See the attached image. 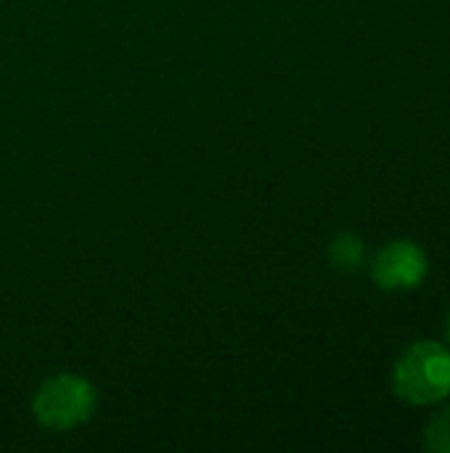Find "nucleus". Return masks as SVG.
Wrapping results in <instances>:
<instances>
[{
  "instance_id": "f257e3e1",
  "label": "nucleus",
  "mask_w": 450,
  "mask_h": 453,
  "mask_svg": "<svg viewBox=\"0 0 450 453\" xmlns=\"http://www.w3.org/2000/svg\"><path fill=\"white\" fill-rule=\"evenodd\" d=\"M393 388L414 406L443 401L450 395V350L438 342L411 345L395 364Z\"/></svg>"
},
{
  "instance_id": "f03ea898",
  "label": "nucleus",
  "mask_w": 450,
  "mask_h": 453,
  "mask_svg": "<svg viewBox=\"0 0 450 453\" xmlns=\"http://www.w3.org/2000/svg\"><path fill=\"white\" fill-rule=\"evenodd\" d=\"M93 411V390L77 377H53L34 401V414L45 427H74Z\"/></svg>"
},
{
  "instance_id": "7ed1b4c3",
  "label": "nucleus",
  "mask_w": 450,
  "mask_h": 453,
  "mask_svg": "<svg viewBox=\"0 0 450 453\" xmlns=\"http://www.w3.org/2000/svg\"><path fill=\"white\" fill-rule=\"evenodd\" d=\"M430 271L427 255L419 244L400 239L382 247L374 257L371 276L382 289H416Z\"/></svg>"
},
{
  "instance_id": "20e7f679",
  "label": "nucleus",
  "mask_w": 450,
  "mask_h": 453,
  "mask_svg": "<svg viewBox=\"0 0 450 453\" xmlns=\"http://www.w3.org/2000/svg\"><path fill=\"white\" fill-rule=\"evenodd\" d=\"M366 257V247L358 236L353 234H342L334 239L332 244V263L339 268V271H355Z\"/></svg>"
},
{
  "instance_id": "39448f33",
  "label": "nucleus",
  "mask_w": 450,
  "mask_h": 453,
  "mask_svg": "<svg viewBox=\"0 0 450 453\" xmlns=\"http://www.w3.org/2000/svg\"><path fill=\"white\" fill-rule=\"evenodd\" d=\"M427 446L432 451L450 453V409L438 414L432 419V425L427 427Z\"/></svg>"
},
{
  "instance_id": "423d86ee",
  "label": "nucleus",
  "mask_w": 450,
  "mask_h": 453,
  "mask_svg": "<svg viewBox=\"0 0 450 453\" xmlns=\"http://www.w3.org/2000/svg\"><path fill=\"white\" fill-rule=\"evenodd\" d=\"M448 340H450V319H448Z\"/></svg>"
}]
</instances>
